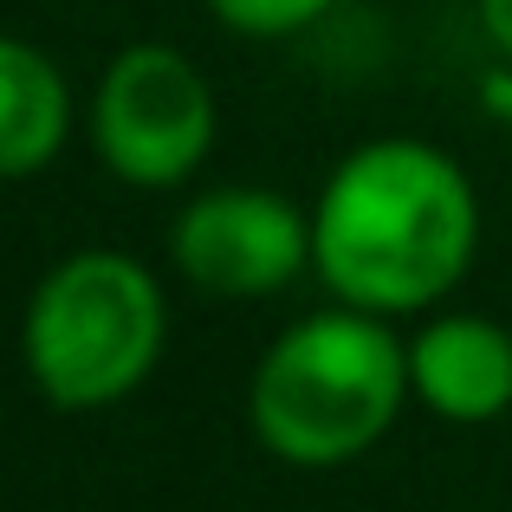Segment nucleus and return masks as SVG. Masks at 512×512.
I'll list each match as a JSON object with an SVG mask.
<instances>
[{"label": "nucleus", "instance_id": "1", "mask_svg": "<svg viewBox=\"0 0 512 512\" xmlns=\"http://www.w3.org/2000/svg\"><path fill=\"white\" fill-rule=\"evenodd\" d=\"M480 208L467 175L409 137L363 143L318 195L312 260L338 299L363 312H415L467 273Z\"/></svg>", "mask_w": 512, "mask_h": 512}, {"label": "nucleus", "instance_id": "2", "mask_svg": "<svg viewBox=\"0 0 512 512\" xmlns=\"http://www.w3.org/2000/svg\"><path fill=\"white\" fill-rule=\"evenodd\" d=\"M409 350L363 305L292 325L253 370V435L292 467H338L363 454L402 409Z\"/></svg>", "mask_w": 512, "mask_h": 512}, {"label": "nucleus", "instance_id": "3", "mask_svg": "<svg viewBox=\"0 0 512 512\" xmlns=\"http://www.w3.org/2000/svg\"><path fill=\"white\" fill-rule=\"evenodd\" d=\"M163 350V292L124 253H72L26 305V363L46 402L104 409L150 376Z\"/></svg>", "mask_w": 512, "mask_h": 512}, {"label": "nucleus", "instance_id": "4", "mask_svg": "<svg viewBox=\"0 0 512 512\" xmlns=\"http://www.w3.org/2000/svg\"><path fill=\"white\" fill-rule=\"evenodd\" d=\"M91 143L124 182L175 188L214 143L208 78L169 46H130L91 98Z\"/></svg>", "mask_w": 512, "mask_h": 512}, {"label": "nucleus", "instance_id": "5", "mask_svg": "<svg viewBox=\"0 0 512 512\" xmlns=\"http://www.w3.org/2000/svg\"><path fill=\"white\" fill-rule=\"evenodd\" d=\"M312 260V221L266 188H214L175 221V266L214 299L279 292Z\"/></svg>", "mask_w": 512, "mask_h": 512}, {"label": "nucleus", "instance_id": "6", "mask_svg": "<svg viewBox=\"0 0 512 512\" xmlns=\"http://www.w3.org/2000/svg\"><path fill=\"white\" fill-rule=\"evenodd\" d=\"M409 383L448 422H493L512 409V338L493 318H435L409 344Z\"/></svg>", "mask_w": 512, "mask_h": 512}, {"label": "nucleus", "instance_id": "7", "mask_svg": "<svg viewBox=\"0 0 512 512\" xmlns=\"http://www.w3.org/2000/svg\"><path fill=\"white\" fill-rule=\"evenodd\" d=\"M65 78L26 39H0V175H33L65 143Z\"/></svg>", "mask_w": 512, "mask_h": 512}, {"label": "nucleus", "instance_id": "8", "mask_svg": "<svg viewBox=\"0 0 512 512\" xmlns=\"http://www.w3.org/2000/svg\"><path fill=\"white\" fill-rule=\"evenodd\" d=\"M214 13H221L234 33H299V26H312L318 13L331 7V0H208Z\"/></svg>", "mask_w": 512, "mask_h": 512}, {"label": "nucleus", "instance_id": "9", "mask_svg": "<svg viewBox=\"0 0 512 512\" xmlns=\"http://www.w3.org/2000/svg\"><path fill=\"white\" fill-rule=\"evenodd\" d=\"M480 20H487V33H493V46L512 59V0H480Z\"/></svg>", "mask_w": 512, "mask_h": 512}]
</instances>
